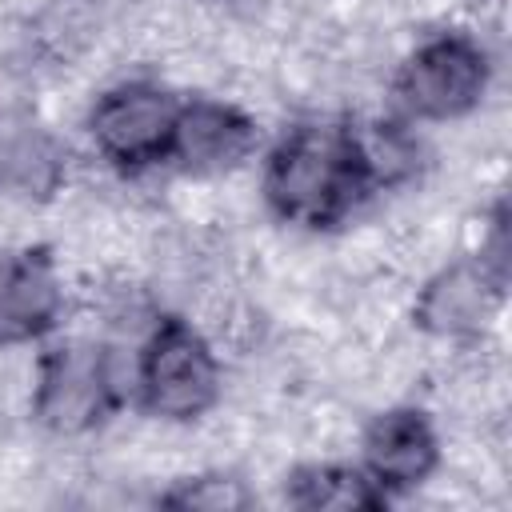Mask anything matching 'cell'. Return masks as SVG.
<instances>
[{"instance_id":"cell-2","label":"cell","mask_w":512,"mask_h":512,"mask_svg":"<svg viewBox=\"0 0 512 512\" xmlns=\"http://www.w3.org/2000/svg\"><path fill=\"white\" fill-rule=\"evenodd\" d=\"M140 404L160 420H196L220 400V360L200 328L180 316L156 320L136 352Z\"/></svg>"},{"instance_id":"cell-11","label":"cell","mask_w":512,"mask_h":512,"mask_svg":"<svg viewBox=\"0 0 512 512\" xmlns=\"http://www.w3.org/2000/svg\"><path fill=\"white\" fill-rule=\"evenodd\" d=\"M288 500L308 512H356L388 504L360 464H304L288 480Z\"/></svg>"},{"instance_id":"cell-12","label":"cell","mask_w":512,"mask_h":512,"mask_svg":"<svg viewBox=\"0 0 512 512\" xmlns=\"http://www.w3.org/2000/svg\"><path fill=\"white\" fill-rule=\"evenodd\" d=\"M164 504H176V508H204V512H236V508H248L252 504V492L232 480V476H220V472H204V476H188L180 480Z\"/></svg>"},{"instance_id":"cell-8","label":"cell","mask_w":512,"mask_h":512,"mask_svg":"<svg viewBox=\"0 0 512 512\" xmlns=\"http://www.w3.org/2000/svg\"><path fill=\"white\" fill-rule=\"evenodd\" d=\"M64 308V280L44 248L0 256V344H32L48 336Z\"/></svg>"},{"instance_id":"cell-6","label":"cell","mask_w":512,"mask_h":512,"mask_svg":"<svg viewBox=\"0 0 512 512\" xmlns=\"http://www.w3.org/2000/svg\"><path fill=\"white\" fill-rule=\"evenodd\" d=\"M504 300V276H496L488 264L456 260L428 276V284L416 296V324L436 340H472L480 336L496 308Z\"/></svg>"},{"instance_id":"cell-5","label":"cell","mask_w":512,"mask_h":512,"mask_svg":"<svg viewBox=\"0 0 512 512\" xmlns=\"http://www.w3.org/2000/svg\"><path fill=\"white\" fill-rule=\"evenodd\" d=\"M180 100L152 80H124L108 88L88 112L96 152L116 168H148L168 160Z\"/></svg>"},{"instance_id":"cell-7","label":"cell","mask_w":512,"mask_h":512,"mask_svg":"<svg viewBox=\"0 0 512 512\" xmlns=\"http://www.w3.org/2000/svg\"><path fill=\"white\" fill-rule=\"evenodd\" d=\"M440 464V436L432 420L416 408H392L380 412L360 440V468L372 476V484L392 496L424 484Z\"/></svg>"},{"instance_id":"cell-4","label":"cell","mask_w":512,"mask_h":512,"mask_svg":"<svg viewBox=\"0 0 512 512\" xmlns=\"http://www.w3.org/2000/svg\"><path fill=\"white\" fill-rule=\"evenodd\" d=\"M116 404L112 356L92 340H60L40 356L32 416L56 436L92 432Z\"/></svg>"},{"instance_id":"cell-1","label":"cell","mask_w":512,"mask_h":512,"mask_svg":"<svg viewBox=\"0 0 512 512\" xmlns=\"http://www.w3.org/2000/svg\"><path fill=\"white\" fill-rule=\"evenodd\" d=\"M264 200L268 208L304 228L340 224L368 192V176L352 140L340 124H300L264 160Z\"/></svg>"},{"instance_id":"cell-10","label":"cell","mask_w":512,"mask_h":512,"mask_svg":"<svg viewBox=\"0 0 512 512\" xmlns=\"http://www.w3.org/2000/svg\"><path fill=\"white\" fill-rule=\"evenodd\" d=\"M64 184V148L40 124L0 128V196L48 200Z\"/></svg>"},{"instance_id":"cell-3","label":"cell","mask_w":512,"mask_h":512,"mask_svg":"<svg viewBox=\"0 0 512 512\" xmlns=\"http://www.w3.org/2000/svg\"><path fill=\"white\" fill-rule=\"evenodd\" d=\"M392 88L412 120H460L488 88V52L468 32H440L416 44Z\"/></svg>"},{"instance_id":"cell-9","label":"cell","mask_w":512,"mask_h":512,"mask_svg":"<svg viewBox=\"0 0 512 512\" xmlns=\"http://www.w3.org/2000/svg\"><path fill=\"white\" fill-rule=\"evenodd\" d=\"M252 148H256V124L248 112H240L228 100H184L176 112L168 160H176L184 172L216 176L248 160Z\"/></svg>"}]
</instances>
